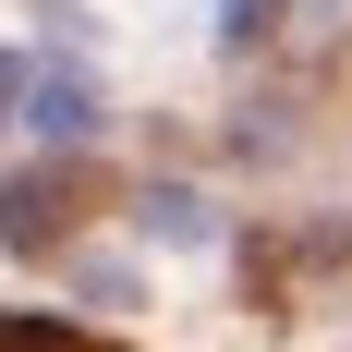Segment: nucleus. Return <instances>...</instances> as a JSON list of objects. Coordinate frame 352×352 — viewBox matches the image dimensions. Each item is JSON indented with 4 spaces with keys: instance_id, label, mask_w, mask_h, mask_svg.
I'll list each match as a JSON object with an SVG mask.
<instances>
[{
    "instance_id": "f257e3e1",
    "label": "nucleus",
    "mask_w": 352,
    "mask_h": 352,
    "mask_svg": "<svg viewBox=\"0 0 352 352\" xmlns=\"http://www.w3.org/2000/svg\"><path fill=\"white\" fill-rule=\"evenodd\" d=\"M98 195H109L98 170H25V182H0V243H12V255H49L61 231H85Z\"/></svg>"
},
{
    "instance_id": "f03ea898",
    "label": "nucleus",
    "mask_w": 352,
    "mask_h": 352,
    "mask_svg": "<svg viewBox=\"0 0 352 352\" xmlns=\"http://www.w3.org/2000/svg\"><path fill=\"white\" fill-rule=\"evenodd\" d=\"M0 352H122V340H85V328H49V316H0Z\"/></svg>"
}]
</instances>
